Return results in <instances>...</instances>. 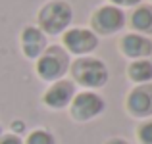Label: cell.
I'll return each instance as SVG.
<instances>
[{
	"instance_id": "6da1fadb",
	"label": "cell",
	"mask_w": 152,
	"mask_h": 144,
	"mask_svg": "<svg viewBox=\"0 0 152 144\" xmlns=\"http://www.w3.org/2000/svg\"><path fill=\"white\" fill-rule=\"evenodd\" d=\"M69 71L73 83L85 87V89H100L108 83V67L98 58L81 56L73 63H69Z\"/></svg>"
},
{
	"instance_id": "7a4b0ae2",
	"label": "cell",
	"mask_w": 152,
	"mask_h": 144,
	"mask_svg": "<svg viewBox=\"0 0 152 144\" xmlns=\"http://www.w3.org/2000/svg\"><path fill=\"white\" fill-rule=\"evenodd\" d=\"M73 10L66 0H50L39 10V29L45 35H62L67 31Z\"/></svg>"
},
{
	"instance_id": "3957f363",
	"label": "cell",
	"mask_w": 152,
	"mask_h": 144,
	"mask_svg": "<svg viewBox=\"0 0 152 144\" xmlns=\"http://www.w3.org/2000/svg\"><path fill=\"white\" fill-rule=\"evenodd\" d=\"M69 71V56L62 46H46L37 58V75L42 81H60Z\"/></svg>"
},
{
	"instance_id": "277c9868",
	"label": "cell",
	"mask_w": 152,
	"mask_h": 144,
	"mask_svg": "<svg viewBox=\"0 0 152 144\" xmlns=\"http://www.w3.org/2000/svg\"><path fill=\"white\" fill-rule=\"evenodd\" d=\"M106 108V102L102 100L100 94L93 90H83L75 94L73 100L69 102V115L75 121H91L96 115H100Z\"/></svg>"
},
{
	"instance_id": "5b68a950",
	"label": "cell",
	"mask_w": 152,
	"mask_h": 144,
	"mask_svg": "<svg viewBox=\"0 0 152 144\" xmlns=\"http://www.w3.org/2000/svg\"><path fill=\"white\" fill-rule=\"evenodd\" d=\"M91 25H93L94 35H114L125 25V14L121 8H115L112 4L100 6L91 17Z\"/></svg>"
},
{
	"instance_id": "8992f818",
	"label": "cell",
	"mask_w": 152,
	"mask_h": 144,
	"mask_svg": "<svg viewBox=\"0 0 152 144\" xmlns=\"http://www.w3.org/2000/svg\"><path fill=\"white\" fill-rule=\"evenodd\" d=\"M62 42L67 52H71L75 56H85V54H91L98 46V37L91 29L73 27V29L64 31Z\"/></svg>"
},
{
	"instance_id": "52a82bcc",
	"label": "cell",
	"mask_w": 152,
	"mask_h": 144,
	"mask_svg": "<svg viewBox=\"0 0 152 144\" xmlns=\"http://www.w3.org/2000/svg\"><path fill=\"white\" fill-rule=\"evenodd\" d=\"M125 108L133 117H150L152 115V83L137 85L125 100Z\"/></svg>"
},
{
	"instance_id": "ba28073f",
	"label": "cell",
	"mask_w": 152,
	"mask_h": 144,
	"mask_svg": "<svg viewBox=\"0 0 152 144\" xmlns=\"http://www.w3.org/2000/svg\"><path fill=\"white\" fill-rule=\"evenodd\" d=\"M73 96H75V83L60 79V81H54L48 87V90L42 96V102L50 110H62V108L69 106Z\"/></svg>"
},
{
	"instance_id": "9c48e42d",
	"label": "cell",
	"mask_w": 152,
	"mask_h": 144,
	"mask_svg": "<svg viewBox=\"0 0 152 144\" xmlns=\"http://www.w3.org/2000/svg\"><path fill=\"white\" fill-rule=\"evenodd\" d=\"M119 48H121L123 56L131 60H146V56L152 54V41L146 39L145 35L127 33L119 41Z\"/></svg>"
},
{
	"instance_id": "30bf717a",
	"label": "cell",
	"mask_w": 152,
	"mask_h": 144,
	"mask_svg": "<svg viewBox=\"0 0 152 144\" xmlns=\"http://www.w3.org/2000/svg\"><path fill=\"white\" fill-rule=\"evenodd\" d=\"M21 48L25 58L37 60L46 50V35L39 27H25L21 31Z\"/></svg>"
},
{
	"instance_id": "8fae6325",
	"label": "cell",
	"mask_w": 152,
	"mask_h": 144,
	"mask_svg": "<svg viewBox=\"0 0 152 144\" xmlns=\"http://www.w3.org/2000/svg\"><path fill=\"white\" fill-rule=\"evenodd\" d=\"M127 77L137 85L152 81V62L148 60H133L127 67Z\"/></svg>"
},
{
	"instance_id": "7c38bea8",
	"label": "cell",
	"mask_w": 152,
	"mask_h": 144,
	"mask_svg": "<svg viewBox=\"0 0 152 144\" xmlns=\"http://www.w3.org/2000/svg\"><path fill=\"white\" fill-rule=\"evenodd\" d=\"M131 27L139 35H152V6H139L131 15Z\"/></svg>"
},
{
	"instance_id": "4fadbf2b",
	"label": "cell",
	"mask_w": 152,
	"mask_h": 144,
	"mask_svg": "<svg viewBox=\"0 0 152 144\" xmlns=\"http://www.w3.org/2000/svg\"><path fill=\"white\" fill-rule=\"evenodd\" d=\"M25 144H56L52 133H48L46 129H35L29 133Z\"/></svg>"
},
{
	"instance_id": "5bb4252c",
	"label": "cell",
	"mask_w": 152,
	"mask_h": 144,
	"mask_svg": "<svg viewBox=\"0 0 152 144\" xmlns=\"http://www.w3.org/2000/svg\"><path fill=\"white\" fill-rule=\"evenodd\" d=\"M137 137L141 144H152V121H145L137 131Z\"/></svg>"
},
{
	"instance_id": "9a60e30c",
	"label": "cell",
	"mask_w": 152,
	"mask_h": 144,
	"mask_svg": "<svg viewBox=\"0 0 152 144\" xmlns=\"http://www.w3.org/2000/svg\"><path fill=\"white\" fill-rule=\"evenodd\" d=\"M0 144H23V140L14 133H8V135H2L0 137Z\"/></svg>"
},
{
	"instance_id": "2e32d148",
	"label": "cell",
	"mask_w": 152,
	"mask_h": 144,
	"mask_svg": "<svg viewBox=\"0 0 152 144\" xmlns=\"http://www.w3.org/2000/svg\"><path fill=\"white\" fill-rule=\"evenodd\" d=\"M110 4L115 8H131V6H139L141 0H110Z\"/></svg>"
},
{
	"instance_id": "e0dca14e",
	"label": "cell",
	"mask_w": 152,
	"mask_h": 144,
	"mask_svg": "<svg viewBox=\"0 0 152 144\" xmlns=\"http://www.w3.org/2000/svg\"><path fill=\"white\" fill-rule=\"evenodd\" d=\"M23 127H25V125H23L21 121H14V123H12V131H14V135L23 133Z\"/></svg>"
},
{
	"instance_id": "ac0fdd59",
	"label": "cell",
	"mask_w": 152,
	"mask_h": 144,
	"mask_svg": "<svg viewBox=\"0 0 152 144\" xmlns=\"http://www.w3.org/2000/svg\"><path fill=\"white\" fill-rule=\"evenodd\" d=\"M106 144H131V142H127L125 138H110V140H106Z\"/></svg>"
}]
</instances>
